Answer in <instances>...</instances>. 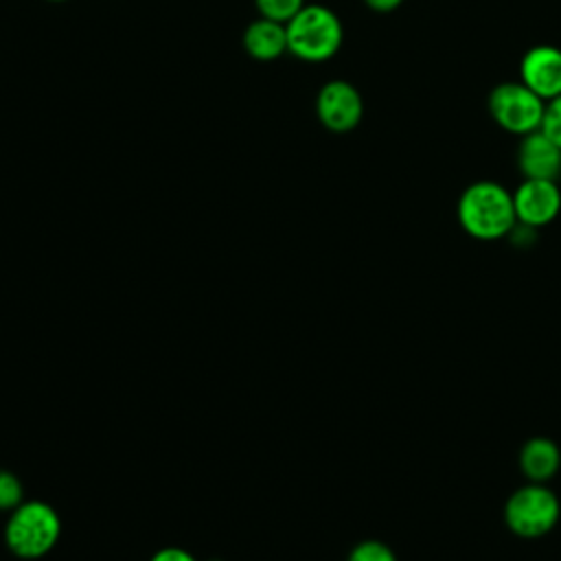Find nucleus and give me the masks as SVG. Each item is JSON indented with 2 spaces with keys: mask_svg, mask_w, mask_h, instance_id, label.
<instances>
[{
  "mask_svg": "<svg viewBox=\"0 0 561 561\" xmlns=\"http://www.w3.org/2000/svg\"><path fill=\"white\" fill-rule=\"evenodd\" d=\"M50 2H66V0H50Z\"/></svg>",
  "mask_w": 561,
  "mask_h": 561,
  "instance_id": "obj_18",
  "label": "nucleus"
},
{
  "mask_svg": "<svg viewBox=\"0 0 561 561\" xmlns=\"http://www.w3.org/2000/svg\"><path fill=\"white\" fill-rule=\"evenodd\" d=\"M515 162L526 180L559 182L561 178V149L541 129L519 138Z\"/></svg>",
  "mask_w": 561,
  "mask_h": 561,
  "instance_id": "obj_9",
  "label": "nucleus"
},
{
  "mask_svg": "<svg viewBox=\"0 0 561 561\" xmlns=\"http://www.w3.org/2000/svg\"><path fill=\"white\" fill-rule=\"evenodd\" d=\"M61 522L53 506L46 502H22L15 506L7 522V543L24 559H37L46 554L59 539Z\"/></svg>",
  "mask_w": 561,
  "mask_h": 561,
  "instance_id": "obj_4",
  "label": "nucleus"
},
{
  "mask_svg": "<svg viewBox=\"0 0 561 561\" xmlns=\"http://www.w3.org/2000/svg\"><path fill=\"white\" fill-rule=\"evenodd\" d=\"M486 110L500 129L522 138L541 127L546 101L522 81H502L491 88Z\"/></svg>",
  "mask_w": 561,
  "mask_h": 561,
  "instance_id": "obj_5",
  "label": "nucleus"
},
{
  "mask_svg": "<svg viewBox=\"0 0 561 561\" xmlns=\"http://www.w3.org/2000/svg\"><path fill=\"white\" fill-rule=\"evenodd\" d=\"M517 465L528 482L546 484L561 469V449L548 436H533L519 447Z\"/></svg>",
  "mask_w": 561,
  "mask_h": 561,
  "instance_id": "obj_10",
  "label": "nucleus"
},
{
  "mask_svg": "<svg viewBox=\"0 0 561 561\" xmlns=\"http://www.w3.org/2000/svg\"><path fill=\"white\" fill-rule=\"evenodd\" d=\"M364 4L375 13H390L403 4V0H364Z\"/></svg>",
  "mask_w": 561,
  "mask_h": 561,
  "instance_id": "obj_17",
  "label": "nucleus"
},
{
  "mask_svg": "<svg viewBox=\"0 0 561 561\" xmlns=\"http://www.w3.org/2000/svg\"><path fill=\"white\" fill-rule=\"evenodd\" d=\"M213 561H219V559H213Z\"/></svg>",
  "mask_w": 561,
  "mask_h": 561,
  "instance_id": "obj_19",
  "label": "nucleus"
},
{
  "mask_svg": "<svg viewBox=\"0 0 561 561\" xmlns=\"http://www.w3.org/2000/svg\"><path fill=\"white\" fill-rule=\"evenodd\" d=\"M539 129L561 149V96L546 103V112Z\"/></svg>",
  "mask_w": 561,
  "mask_h": 561,
  "instance_id": "obj_14",
  "label": "nucleus"
},
{
  "mask_svg": "<svg viewBox=\"0 0 561 561\" xmlns=\"http://www.w3.org/2000/svg\"><path fill=\"white\" fill-rule=\"evenodd\" d=\"M316 116L333 134L353 131L362 123L364 99L351 81L331 79L318 90Z\"/></svg>",
  "mask_w": 561,
  "mask_h": 561,
  "instance_id": "obj_6",
  "label": "nucleus"
},
{
  "mask_svg": "<svg viewBox=\"0 0 561 561\" xmlns=\"http://www.w3.org/2000/svg\"><path fill=\"white\" fill-rule=\"evenodd\" d=\"M261 18L287 24L302 7L305 0H254Z\"/></svg>",
  "mask_w": 561,
  "mask_h": 561,
  "instance_id": "obj_12",
  "label": "nucleus"
},
{
  "mask_svg": "<svg viewBox=\"0 0 561 561\" xmlns=\"http://www.w3.org/2000/svg\"><path fill=\"white\" fill-rule=\"evenodd\" d=\"M22 504V484L11 473L0 469V508H15Z\"/></svg>",
  "mask_w": 561,
  "mask_h": 561,
  "instance_id": "obj_15",
  "label": "nucleus"
},
{
  "mask_svg": "<svg viewBox=\"0 0 561 561\" xmlns=\"http://www.w3.org/2000/svg\"><path fill=\"white\" fill-rule=\"evenodd\" d=\"M285 28L287 53L309 64L335 57L344 42V26L337 13L324 4H305Z\"/></svg>",
  "mask_w": 561,
  "mask_h": 561,
  "instance_id": "obj_2",
  "label": "nucleus"
},
{
  "mask_svg": "<svg viewBox=\"0 0 561 561\" xmlns=\"http://www.w3.org/2000/svg\"><path fill=\"white\" fill-rule=\"evenodd\" d=\"M456 217L460 228L478 241L504 239L517 224L513 191L493 180L471 182L456 202Z\"/></svg>",
  "mask_w": 561,
  "mask_h": 561,
  "instance_id": "obj_1",
  "label": "nucleus"
},
{
  "mask_svg": "<svg viewBox=\"0 0 561 561\" xmlns=\"http://www.w3.org/2000/svg\"><path fill=\"white\" fill-rule=\"evenodd\" d=\"M502 517L519 539H541L559 524L561 502L548 484L526 482L506 497Z\"/></svg>",
  "mask_w": 561,
  "mask_h": 561,
  "instance_id": "obj_3",
  "label": "nucleus"
},
{
  "mask_svg": "<svg viewBox=\"0 0 561 561\" xmlns=\"http://www.w3.org/2000/svg\"><path fill=\"white\" fill-rule=\"evenodd\" d=\"M243 48L252 59L272 61L287 53V28L280 22L259 18L243 31Z\"/></svg>",
  "mask_w": 561,
  "mask_h": 561,
  "instance_id": "obj_11",
  "label": "nucleus"
},
{
  "mask_svg": "<svg viewBox=\"0 0 561 561\" xmlns=\"http://www.w3.org/2000/svg\"><path fill=\"white\" fill-rule=\"evenodd\" d=\"M346 561H399L394 550L377 539H366L359 541L351 552Z\"/></svg>",
  "mask_w": 561,
  "mask_h": 561,
  "instance_id": "obj_13",
  "label": "nucleus"
},
{
  "mask_svg": "<svg viewBox=\"0 0 561 561\" xmlns=\"http://www.w3.org/2000/svg\"><path fill=\"white\" fill-rule=\"evenodd\" d=\"M515 217L519 224L543 228L561 213V188L554 180H522L513 191Z\"/></svg>",
  "mask_w": 561,
  "mask_h": 561,
  "instance_id": "obj_7",
  "label": "nucleus"
},
{
  "mask_svg": "<svg viewBox=\"0 0 561 561\" xmlns=\"http://www.w3.org/2000/svg\"><path fill=\"white\" fill-rule=\"evenodd\" d=\"M519 81L546 103L561 96V48L552 44L528 48L519 61Z\"/></svg>",
  "mask_w": 561,
  "mask_h": 561,
  "instance_id": "obj_8",
  "label": "nucleus"
},
{
  "mask_svg": "<svg viewBox=\"0 0 561 561\" xmlns=\"http://www.w3.org/2000/svg\"><path fill=\"white\" fill-rule=\"evenodd\" d=\"M151 561H195V557L182 548H162L151 557Z\"/></svg>",
  "mask_w": 561,
  "mask_h": 561,
  "instance_id": "obj_16",
  "label": "nucleus"
}]
</instances>
